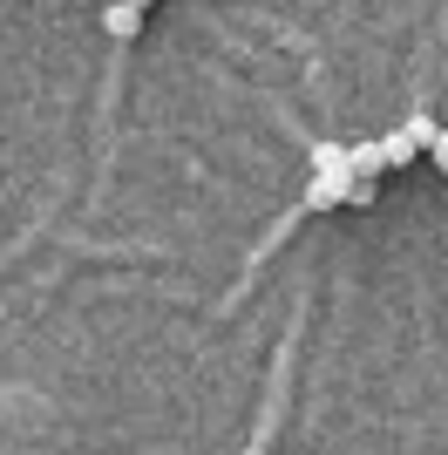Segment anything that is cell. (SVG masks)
Listing matches in <instances>:
<instances>
[{"label":"cell","instance_id":"cell-1","mask_svg":"<svg viewBox=\"0 0 448 455\" xmlns=\"http://www.w3.org/2000/svg\"><path fill=\"white\" fill-rule=\"evenodd\" d=\"M313 177H333V184H354V164H347V143H313Z\"/></svg>","mask_w":448,"mask_h":455},{"label":"cell","instance_id":"cell-7","mask_svg":"<svg viewBox=\"0 0 448 455\" xmlns=\"http://www.w3.org/2000/svg\"><path fill=\"white\" fill-rule=\"evenodd\" d=\"M238 455H265V449H238Z\"/></svg>","mask_w":448,"mask_h":455},{"label":"cell","instance_id":"cell-6","mask_svg":"<svg viewBox=\"0 0 448 455\" xmlns=\"http://www.w3.org/2000/svg\"><path fill=\"white\" fill-rule=\"evenodd\" d=\"M123 7H136V14H143V7H149V0H123Z\"/></svg>","mask_w":448,"mask_h":455},{"label":"cell","instance_id":"cell-4","mask_svg":"<svg viewBox=\"0 0 448 455\" xmlns=\"http://www.w3.org/2000/svg\"><path fill=\"white\" fill-rule=\"evenodd\" d=\"M102 28H109L116 41H136V35H143V14L123 7V0H109V7H102Z\"/></svg>","mask_w":448,"mask_h":455},{"label":"cell","instance_id":"cell-3","mask_svg":"<svg viewBox=\"0 0 448 455\" xmlns=\"http://www.w3.org/2000/svg\"><path fill=\"white\" fill-rule=\"evenodd\" d=\"M354 184H333V177H306V204L299 211H340Z\"/></svg>","mask_w":448,"mask_h":455},{"label":"cell","instance_id":"cell-5","mask_svg":"<svg viewBox=\"0 0 448 455\" xmlns=\"http://www.w3.org/2000/svg\"><path fill=\"white\" fill-rule=\"evenodd\" d=\"M421 156H435V171L448 177V123H442V130H435V143H428V150H421Z\"/></svg>","mask_w":448,"mask_h":455},{"label":"cell","instance_id":"cell-2","mask_svg":"<svg viewBox=\"0 0 448 455\" xmlns=\"http://www.w3.org/2000/svg\"><path fill=\"white\" fill-rule=\"evenodd\" d=\"M347 164H354V184H380V171H388V164H380V143H347Z\"/></svg>","mask_w":448,"mask_h":455}]
</instances>
